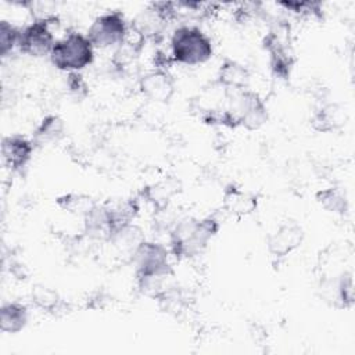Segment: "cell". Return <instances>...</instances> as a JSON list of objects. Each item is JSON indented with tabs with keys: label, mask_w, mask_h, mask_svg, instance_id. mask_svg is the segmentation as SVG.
Listing matches in <instances>:
<instances>
[{
	"label": "cell",
	"mask_w": 355,
	"mask_h": 355,
	"mask_svg": "<svg viewBox=\"0 0 355 355\" xmlns=\"http://www.w3.org/2000/svg\"><path fill=\"white\" fill-rule=\"evenodd\" d=\"M214 53L211 39L194 25H180L171 36V57L173 62L183 65H200L207 62Z\"/></svg>",
	"instance_id": "obj_3"
},
{
	"label": "cell",
	"mask_w": 355,
	"mask_h": 355,
	"mask_svg": "<svg viewBox=\"0 0 355 355\" xmlns=\"http://www.w3.org/2000/svg\"><path fill=\"white\" fill-rule=\"evenodd\" d=\"M22 29L8 21L0 22V55L8 57L14 50H18Z\"/></svg>",
	"instance_id": "obj_24"
},
{
	"label": "cell",
	"mask_w": 355,
	"mask_h": 355,
	"mask_svg": "<svg viewBox=\"0 0 355 355\" xmlns=\"http://www.w3.org/2000/svg\"><path fill=\"white\" fill-rule=\"evenodd\" d=\"M104 207L108 214L112 234L114 232L133 223L135 218L140 211V197H130L119 201H108L104 204Z\"/></svg>",
	"instance_id": "obj_14"
},
{
	"label": "cell",
	"mask_w": 355,
	"mask_h": 355,
	"mask_svg": "<svg viewBox=\"0 0 355 355\" xmlns=\"http://www.w3.org/2000/svg\"><path fill=\"white\" fill-rule=\"evenodd\" d=\"M55 24H58V18L55 15L33 18L29 25L22 28L18 51L36 58L50 55L57 42L53 31Z\"/></svg>",
	"instance_id": "obj_7"
},
{
	"label": "cell",
	"mask_w": 355,
	"mask_h": 355,
	"mask_svg": "<svg viewBox=\"0 0 355 355\" xmlns=\"http://www.w3.org/2000/svg\"><path fill=\"white\" fill-rule=\"evenodd\" d=\"M334 301L340 308H351L354 304V276L352 272L343 270L333 282Z\"/></svg>",
	"instance_id": "obj_23"
},
{
	"label": "cell",
	"mask_w": 355,
	"mask_h": 355,
	"mask_svg": "<svg viewBox=\"0 0 355 355\" xmlns=\"http://www.w3.org/2000/svg\"><path fill=\"white\" fill-rule=\"evenodd\" d=\"M345 123L343 110L334 104L327 103L320 105L311 116V126L320 133H330L340 129Z\"/></svg>",
	"instance_id": "obj_18"
},
{
	"label": "cell",
	"mask_w": 355,
	"mask_h": 355,
	"mask_svg": "<svg viewBox=\"0 0 355 355\" xmlns=\"http://www.w3.org/2000/svg\"><path fill=\"white\" fill-rule=\"evenodd\" d=\"M35 144L22 135H10L1 140V157L11 172H22L32 159Z\"/></svg>",
	"instance_id": "obj_11"
},
{
	"label": "cell",
	"mask_w": 355,
	"mask_h": 355,
	"mask_svg": "<svg viewBox=\"0 0 355 355\" xmlns=\"http://www.w3.org/2000/svg\"><path fill=\"white\" fill-rule=\"evenodd\" d=\"M220 229V220L215 215L205 218H184L169 230V252L178 259H189L200 255Z\"/></svg>",
	"instance_id": "obj_1"
},
{
	"label": "cell",
	"mask_w": 355,
	"mask_h": 355,
	"mask_svg": "<svg viewBox=\"0 0 355 355\" xmlns=\"http://www.w3.org/2000/svg\"><path fill=\"white\" fill-rule=\"evenodd\" d=\"M129 24L118 10L98 15L87 29V39L96 49H110L121 44L126 36Z\"/></svg>",
	"instance_id": "obj_8"
},
{
	"label": "cell",
	"mask_w": 355,
	"mask_h": 355,
	"mask_svg": "<svg viewBox=\"0 0 355 355\" xmlns=\"http://www.w3.org/2000/svg\"><path fill=\"white\" fill-rule=\"evenodd\" d=\"M258 207V196L250 191H244L239 186L230 183L223 189L222 208L229 215L243 218L252 214Z\"/></svg>",
	"instance_id": "obj_12"
},
{
	"label": "cell",
	"mask_w": 355,
	"mask_h": 355,
	"mask_svg": "<svg viewBox=\"0 0 355 355\" xmlns=\"http://www.w3.org/2000/svg\"><path fill=\"white\" fill-rule=\"evenodd\" d=\"M83 236L93 241H108L111 225L104 204H97L83 218Z\"/></svg>",
	"instance_id": "obj_17"
},
{
	"label": "cell",
	"mask_w": 355,
	"mask_h": 355,
	"mask_svg": "<svg viewBox=\"0 0 355 355\" xmlns=\"http://www.w3.org/2000/svg\"><path fill=\"white\" fill-rule=\"evenodd\" d=\"M132 261L136 266L137 287L144 295H151L173 277L169 251L159 243L144 240Z\"/></svg>",
	"instance_id": "obj_2"
},
{
	"label": "cell",
	"mask_w": 355,
	"mask_h": 355,
	"mask_svg": "<svg viewBox=\"0 0 355 355\" xmlns=\"http://www.w3.org/2000/svg\"><path fill=\"white\" fill-rule=\"evenodd\" d=\"M304 230L295 220H284L266 239L268 252L275 261H282L304 241Z\"/></svg>",
	"instance_id": "obj_9"
},
{
	"label": "cell",
	"mask_w": 355,
	"mask_h": 355,
	"mask_svg": "<svg viewBox=\"0 0 355 355\" xmlns=\"http://www.w3.org/2000/svg\"><path fill=\"white\" fill-rule=\"evenodd\" d=\"M262 44L269 55L272 75L279 79H288L295 64L290 24L277 21L265 35Z\"/></svg>",
	"instance_id": "obj_5"
},
{
	"label": "cell",
	"mask_w": 355,
	"mask_h": 355,
	"mask_svg": "<svg viewBox=\"0 0 355 355\" xmlns=\"http://www.w3.org/2000/svg\"><path fill=\"white\" fill-rule=\"evenodd\" d=\"M65 132H67V128H65L64 119L60 115L50 114V115H46L33 130L32 141L35 147L54 146L64 139Z\"/></svg>",
	"instance_id": "obj_16"
},
{
	"label": "cell",
	"mask_w": 355,
	"mask_h": 355,
	"mask_svg": "<svg viewBox=\"0 0 355 355\" xmlns=\"http://www.w3.org/2000/svg\"><path fill=\"white\" fill-rule=\"evenodd\" d=\"M55 204L65 212L72 214L75 216L83 218L86 214H89L97 202L93 197L82 193H67L60 197H57Z\"/></svg>",
	"instance_id": "obj_22"
},
{
	"label": "cell",
	"mask_w": 355,
	"mask_h": 355,
	"mask_svg": "<svg viewBox=\"0 0 355 355\" xmlns=\"http://www.w3.org/2000/svg\"><path fill=\"white\" fill-rule=\"evenodd\" d=\"M251 73L243 64L225 58L220 64L216 75V83L225 92H239L248 89Z\"/></svg>",
	"instance_id": "obj_13"
},
{
	"label": "cell",
	"mask_w": 355,
	"mask_h": 355,
	"mask_svg": "<svg viewBox=\"0 0 355 355\" xmlns=\"http://www.w3.org/2000/svg\"><path fill=\"white\" fill-rule=\"evenodd\" d=\"M315 198L318 204L327 212L336 215H347L349 209V202L345 190L338 186H329L316 191Z\"/></svg>",
	"instance_id": "obj_21"
},
{
	"label": "cell",
	"mask_w": 355,
	"mask_h": 355,
	"mask_svg": "<svg viewBox=\"0 0 355 355\" xmlns=\"http://www.w3.org/2000/svg\"><path fill=\"white\" fill-rule=\"evenodd\" d=\"M67 87L78 98L86 97L87 92H89V85L80 72H68L67 73Z\"/></svg>",
	"instance_id": "obj_26"
},
{
	"label": "cell",
	"mask_w": 355,
	"mask_h": 355,
	"mask_svg": "<svg viewBox=\"0 0 355 355\" xmlns=\"http://www.w3.org/2000/svg\"><path fill=\"white\" fill-rule=\"evenodd\" d=\"M175 79L169 71L153 69L139 79V92L150 101L166 104L175 94Z\"/></svg>",
	"instance_id": "obj_10"
},
{
	"label": "cell",
	"mask_w": 355,
	"mask_h": 355,
	"mask_svg": "<svg viewBox=\"0 0 355 355\" xmlns=\"http://www.w3.org/2000/svg\"><path fill=\"white\" fill-rule=\"evenodd\" d=\"M31 301L37 309L51 315H57L65 308V302L60 297L58 291L46 284H35L32 287Z\"/></svg>",
	"instance_id": "obj_20"
},
{
	"label": "cell",
	"mask_w": 355,
	"mask_h": 355,
	"mask_svg": "<svg viewBox=\"0 0 355 355\" xmlns=\"http://www.w3.org/2000/svg\"><path fill=\"white\" fill-rule=\"evenodd\" d=\"M28 306L22 302H6L0 309V329L4 333H19L28 324Z\"/></svg>",
	"instance_id": "obj_19"
},
{
	"label": "cell",
	"mask_w": 355,
	"mask_h": 355,
	"mask_svg": "<svg viewBox=\"0 0 355 355\" xmlns=\"http://www.w3.org/2000/svg\"><path fill=\"white\" fill-rule=\"evenodd\" d=\"M279 6L301 18L320 19L323 17L322 4L319 1H280Z\"/></svg>",
	"instance_id": "obj_25"
},
{
	"label": "cell",
	"mask_w": 355,
	"mask_h": 355,
	"mask_svg": "<svg viewBox=\"0 0 355 355\" xmlns=\"http://www.w3.org/2000/svg\"><path fill=\"white\" fill-rule=\"evenodd\" d=\"M49 57L60 71L80 72L93 62L94 47L86 35L72 31L55 42Z\"/></svg>",
	"instance_id": "obj_4"
},
{
	"label": "cell",
	"mask_w": 355,
	"mask_h": 355,
	"mask_svg": "<svg viewBox=\"0 0 355 355\" xmlns=\"http://www.w3.org/2000/svg\"><path fill=\"white\" fill-rule=\"evenodd\" d=\"M230 104L229 111L236 116L239 128L247 130H257L268 121V107L263 98L251 89L239 92H226Z\"/></svg>",
	"instance_id": "obj_6"
},
{
	"label": "cell",
	"mask_w": 355,
	"mask_h": 355,
	"mask_svg": "<svg viewBox=\"0 0 355 355\" xmlns=\"http://www.w3.org/2000/svg\"><path fill=\"white\" fill-rule=\"evenodd\" d=\"M179 191V182L168 178L141 189L140 200H146L155 212H164L168 209L171 198Z\"/></svg>",
	"instance_id": "obj_15"
}]
</instances>
